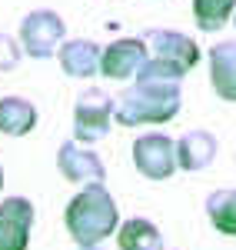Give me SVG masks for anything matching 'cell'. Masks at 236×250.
Returning <instances> with one entry per match:
<instances>
[{
	"mask_svg": "<svg viewBox=\"0 0 236 250\" xmlns=\"http://www.w3.org/2000/svg\"><path fill=\"white\" fill-rule=\"evenodd\" d=\"M180 80L170 67L146 57V63L137 70L133 83L113 97V120L120 127H150L166 124L180 114Z\"/></svg>",
	"mask_w": 236,
	"mask_h": 250,
	"instance_id": "cell-1",
	"label": "cell"
},
{
	"mask_svg": "<svg viewBox=\"0 0 236 250\" xmlns=\"http://www.w3.org/2000/svg\"><path fill=\"white\" fill-rule=\"evenodd\" d=\"M63 224H67L70 240H77V247L103 244L107 237L117 233V224H120L117 200L110 197V190H107L103 184H87V187L67 204Z\"/></svg>",
	"mask_w": 236,
	"mask_h": 250,
	"instance_id": "cell-2",
	"label": "cell"
},
{
	"mask_svg": "<svg viewBox=\"0 0 236 250\" xmlns=\"http://www.w3.org/2000/svg\"><path fill=\"white\" fill-rule=\"evenodd\" d=\"M113 127V97L103 87H87L73 107V140L97 144Z\"/></svg>",
	"mask_w": 236,
	"mask_h": 250,
	"instance_id": "cell-3",
	"label": "cell"
},
{
	"mask_svg": "<svg viewBox=\"0 0 236 250\" xmlns=\"http://www.w3.org/2000/svg\"><path fill=\"white\" fill-rule=\"evenodd\" d=\"M67 40V23L54 10H30L20 20V47L27 57H57L60 43Z\"/></svg>",
	"mask_w": 236,
	"mask_h": 250,
	"instance_id": "cell-4",
	"label": "cell"
},
{
	"mask_svg": "<svg viewBox=\"0 0 236 250\" xmlns=\"http://www.w3.org/2000/svg\"><path fill=\"white\" fill-rule=\"evenodd\" d=\"M146 40V50H150V60H157L163 67H170L177 77H186L193 67L200 63V47L197 40H190L180 30H166V27H153L143 34Z\"/></svg>",
	"mask_w": 236,
	"mask_h": 250,
	"instance_id": "cell-5",
	"label": "cell"
},
{
	"mask_svg": "<svg viewBox=\"0 0 236 250\" xmlns=\"http://www.w3.org/2000/svg\"><path fill=\"white\" fill-rule=\"evenodd\" d=\"M133 167L146 180H170L180 170L177 140H170L166 134H140L133 140Z\"/></svg>",
	"mask_w": 236,
	"mask_h": 250,
	"instance_id": "cell-6",
	"label": "cell"
},
{
	"mask_svg": "<svg viewBox=\"0 0 236 250\" xmlns=\"http://www.w3.org/2000/svg\"><path fill=\"white\" fill-rule=\"evenodd\" d=\"M57 170H60L63 180L80 184V187H87V184H103V180H107L103 160H100L87 144H80V140H63V144H60Z\"/></svg>",
	"mask_w": 236,
	"mask_h": 250,
	"instance_id": "cell-7",
	"label": "cell"
},
{
	"mask_svg": "<svg viewBox=\"0 0 236 250\" xmlns=\"http://www.w3.org/2000/svg\"><path fill=\"white\" fill-rule=\"evenodd\" d=\"M146 57H150V50H146L143 37H120L110 47H103L100 74L107 80H130L137 77V70L146 63Z\"/></svg>",
	"mask_w": 236,
	"mask_h": 250,
	"instance_id": "cell-8",
	"label": "cell"
},
{
	"mask_svg": "<svg viewBox=\"0 0 236 250\" xmlns=\"http://www.w3.org/2000/svg\"><path fill=\"white\" fill-rule=\"evenodd\" d=\"M34 217H37V210L27 197L0 200V250H27Z\"/></svg>",
	"mask_w": 236,
	"mask_h": 250,
	"instance_id": "cell-9",
	"label": "cell"
},
{
	"mask_svg": "<svg viewBox=\"0 0 236 250\" xmlns=\"http://www.w3.org/2000/svg\"><path fill=\"white\" fill-rule=\"evenodd\" d=\"M100 57H103V50L87 37L63 40L60 50H57L60 70H63L67 77H73V80H93L97 77L100 74Z\"/></svg>",
	"mask_w": 236,
	"mask_h": 250,
	"instance_id": "cell-10",
	"label": "cell"
},
{
	"mask_svg": "<svg viewBox=\"0 0 236 250\" xmlns=\"http://www.w3.org/2000/svg\"><path fill=\"white\" fill-rule=\"evenodd\" d=\"M210 83L219 100L236 104V37L210 47Z\"/></svg>",
	"mask_w": 236,
	"mask_h": 250,
	"instance_id": "cell-11",
	"label": "cell"
},
{
	"mask_svg": "<svg viewBox=\"0 0 236 250\" xmlns=\"http://www.w3.org/2000/svg\"><path fill=\"white\" fill-rule=\"evenodd\" d=\"M217 137L210 130H186V134L177 140V164L180 170H206L213 160H217Z\"/></svg>",
	"mask_w": 236,
	"mask_h": 250,
	"instance_id": "cell-12",
	"label": "cell"
},
{
	"mask_svg": "<svg viewBox=\"0 0 236 250\" xmlns=\"http://www.w3.org/2000/svg\"><path fill=\"white\" fill-rule=\"evenodd\" d=\"M37 127V107L27 97H0V134L23 137Z\"/></svg>",
	"mask_w": 236,
	"mask_h": 250,
	"instance_id": "cell-13",
	"label": "cell"
},
{
	"mask_svg": "<svg viewBox=\"0 0 236 250\" xmlns=\"http://www.w3.org/2000/svg\"><path fill=\"white\" fill-rule=\"evenodd\" d=\"M117 247L120 250H163V233L146 217H130L117 227Z\"/></svg>",
	"mask_w": 236,
	"mask_h": 250,
	"instance_id": "cell-14",
	"label": "cell"
},
{
	"mask_svg": "<svg viewBox=\"0 0 236 250\" xmlns=\"http://www.w3.org/2000/svg\"><path fill=\"white\" fill-rule=\"evenodd\" d=\"M206 217L213 230L223 237H236V187H223L206 197Z\"/></svg>",
	"mask_w": 236,
	"mask_h": 250,
	"instance_id": "cell-15",
	"label": "cell"
},
{
	"mask_svg": "<svg viewBox=\"0 0 236 250\" xmlns=\"http://www.w3.org/2000/svg\"><path fill=\"white\" fill-rule=\"evenodd\" d=\"M233 14H236V0H193L197 27H200V30H206V34L219 30Z\"/></svg>",
	"mask_w": 236,
	"mask_h": 250,
	"instance_id": "cell-16",
	"label": "cell"
},
{
	"mask_svg": "<svg viewBox=\"0 0 236 250\" xmlns=\"http://www.w3.org/2000/svg\"><path fill=\"white\" fill-rule=\"evenodd\" d=\"M20 57H23V47H20V40L0 30V70H17Z\"/></svg>",
	"mask_w": 236,
	"mask_h": 250,
	"instance_id": "cell-17",
	"label": "cell"
},
{
	"mask_svg": "<svg viewBox=\"0 0 236 250\" xmlns=\"http://www.w3.org/2000/svg\"><path fill=\"white\" fill-rule=\"evenodd\" d=\"M77 250H103V244H90V247H77Z\"/></svg>",
	"mask_w": 236,
	"mask_h": 250,
	"instance_id": "cell-18",
	"label": "cell"
},
{
	"mask_svg": "<svg viewBox=\"0 0 236 250\" xmlns=\"http://www.w3.org/2000/svg\"><path fill=\"white\" fill-rule=\"evenodd\" d=\"M0 190H3V167H0Z\"/></svg>",
	"mask_w": 236,
	"mask_h": 250,
	"instance_id": "cell-19",
	"label": "cell"
},
{
	"mask_svg": "<svg viewBox=\"0 0 236 250\" xmlns=\"http://www.w3.org/2000/svg\"><path fill=\"white\" fill-rule=\"evenodd\" d=\"M233 23H236V14H233Z\"/></svg>",
	"mask_w": 236,
	"mask_h": 250,
	"instance_id": "cell-20",
	"label": "cell"
}]
</instances>
